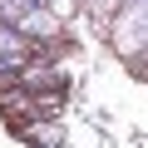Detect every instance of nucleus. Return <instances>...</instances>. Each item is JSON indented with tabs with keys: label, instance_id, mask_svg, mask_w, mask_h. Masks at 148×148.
<instances>
[{
	"label": "nucleus",
	"instance_id": "f257e3e1",
	"mask_svg": "<svg viewBox=\"0 0 148 148\" xmlns=\"http://www.w3.org/2000/svg\"><path fill=\"white\" fill-rule=\"evenodd\" d=\"M104 40L128 69H138L148 59V0H123L119 15L104 25Z\"/></svg>",
	"mask_w": 148,
	"mask_h": 148
},
{
	"label": "nucleus",
	"instance_id": "7ed1b4c3",
	"mask_svg": "<svg viewBox=\"0 0 148 148\" xmlns=\"http://www.w3.org/2000/svg\"><path fill=\"white\" fill-rule=\"evenodd\" d=\"M133 74H138V79H143V84H148V59H143V64H138V69H133Z\"/></svg>",
	"mask_w": 148,
	"mask_h": 148
},
{
	"label": "nucleus",
	"instance_id": "f03ea898",
	"mask_svg": "<svg viewBox=\"0 0 148 148\" xmlns=\"http://www.w3.org/2000/svg\"><path fill=\"white\" fill-rule=\"evenodd\" d=\"M119 5H123V0H84V10H79V15H84V20H94V25L104 30V25L119 15Z\"/></svg>",
	"mask_w": 148,
	"mask_h": 148
}]
</instances>
